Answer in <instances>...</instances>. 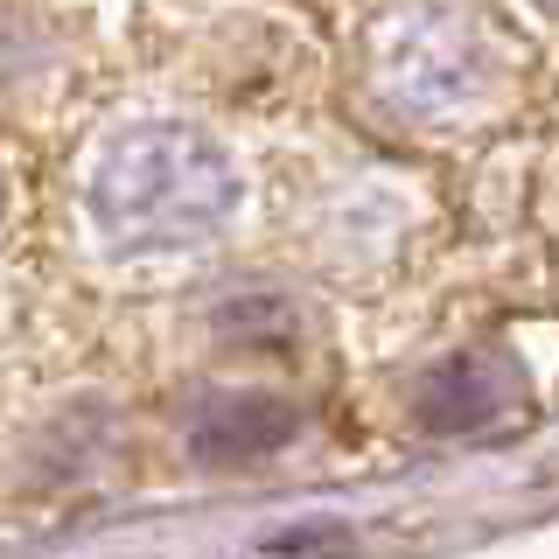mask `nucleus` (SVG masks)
<instances>
[{
	"label": "nucleus",
	"mask_w": 559,
	"mask_h": 559,
	"mask_svg": "<svg viewBox=\"0 0 559 559\" xmlns=\"http://www.w3.org/2000/svg\"><path fill=\"white\" fill-rule=\"evenodd\" d=\"M497 84L489 35L454 0H406L371 28V92L413 127L468 119Z\"/></svg>",
	"instance_id": "2"
},
{
	"label": "nucleus",
	"mask_w": 559,
	"mask_h": 559,
	"mask_svg": "<svg viewBox=\"0 0 559 559\" xmlns=\"http://www.w3.org/2000/svg\"><path fill=\"white\" fill-rule=\"evenodd\" d=\"M238 175L217 140L189 127H133L92 168V231L119 259L197 252L231 224Z\"/></svg>",
	"instance_id": "1"
},
{
	"label": "nucleus",
	"mask_w": 559,
	"mask_h": 559,
	"mask_svg": "<svg viewBox=\"0 0 559 559\" xmlns=\"http://www.w3.org/2000/svg\"><path fill=\"white\" fill-rule=\"evenodd\" d=\"M294 433V406H280V399H217L203 419H197V448L210 462H245V454H266Z\"/></svg>",
	"instance_id": "3"
},
{
	"label": "nucleus",
	"mask_w": 559,
	"mask_h": 559,
	"mask_svg": "<svg viewBox=\"0 0 559 559\" xmlns=\"http://www.w3.org/2000/svg\"><path fill=\"white\" fill-rule=\"evenodd\" d=\"M538 8H546V14H559V0H538Z\"/></svg>",
	"instance_id": "4"
}]
</instances>
